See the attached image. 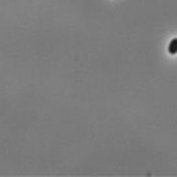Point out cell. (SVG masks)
I'll return each instance as SVG.
<instances>
[{"label": "cell", "mask_w": 177, "mask_h": 177, "mask_svg": "<svg viewBox=\"0 0 177 177\" xmlns=\"http://www.w3.org/2000/svg\"><path fill=\"white\" fill-rule=\"evenodd\" d=\"M169 51L171 53L177 52V39H173L169 45Z\"/></svg>", "instance_id": "obj_1"}]
</instances>
